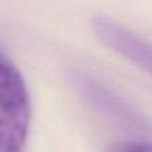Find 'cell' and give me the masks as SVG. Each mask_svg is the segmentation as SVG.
<instances>
[{
    "instance_id": "obj_1",
    "label": "cell",
    "mask_w": 152,
    "mask_h": 152,
    "mask_svg": "<svg viewBox=\"0 0 152 152\" xmlns=\"http://www.w3.org/2000/svg\"><path fill=\"white\" fill-rule=\"evenodd\" d=\"M94 27L99 37L110 45L113 51L120 53L137 67L151 72V48L147 42L136 34L124 27L123 24L107 18L97 15L94 19Z\"/></svg>"
},
{
    "instance_id": "obj_3",
    "label": "cell",
    "mask_w": 152,
    "mask_h": 152,
    "mask_svg": "<svg viewBox=\"0 0 152 152\" xmlns=\"http://www.w3.org/2000/svg\"><path fill=\"white\" fill-rule=\"evenodd\" d=\"M29 128V108L0 111V152H21Z\"/></svg>"
},
{
    "instance_id": "obj_4",
    "label": "cell",
    "mask_w": 152,
    "mask_h": 152,
    "mask_svg": "<svg viewBox=\"0 0 152 152\" xmlns=\"http://www.w3.org/2000/svg\"><path fill=\"white\" fill-rule=\"evenodd\" d=\"M115 152H151V147L144 142H129L123 144Z\"/></svg>"
},
{
    "instance_id": "obj_2",
    "label": "cell",
    "mask_w": 152,
    "mask_h": 152,
    "mask_svg": "<svg viewBox=\"0 0 152 152\" xmlns=\"http://www.w3.org/2000/svg\"><path fill=\"white\" fill-rule=\"evenodd\" d=\"M29 108L26 81L16 66L0 53V111Z\"/></svg>"
}]
</instances>
